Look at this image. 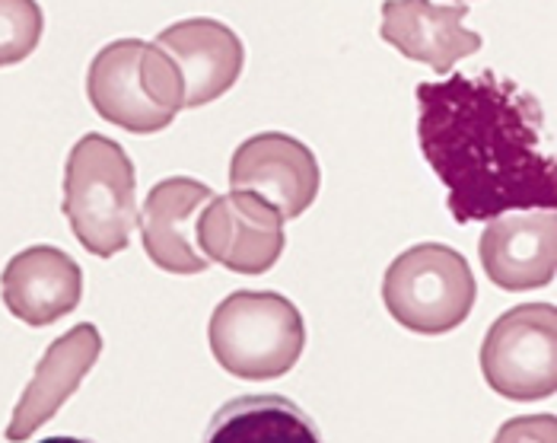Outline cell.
I'll return each instance as SVG.
<instances>
[{
	"instance_id": "obj_1",
	"label": "cell",
	"mask_w": 557,
	"mask_h": 443,
	"mask_svg": "<svg viewBox=\"0 0 557 443\" xmlns=\"http://www.w3.org/2000/svg\"><path fill=\"white\" fill-rule=\"evenodd\" d=\"M418 140L446 185L456 223L516 208H555L557 167L542 102L510 77L481 71L418 87Z\"/></svg>"
},
{
	"instance_id": "obj_2",
	"label": "cell",
	"mask_w": 557,
	"mask_h": 443,
	"mask_svg": "<svg viewBox=\"0 0 557 443\" xmlns=\"http://www.w3.org/2000/svg\"><path fill=\"white\" fill-rule=\"evenodd\" d=\"M134 163L102 134H84L64 170V218L89 256L112 259L128 249L131 233L140 221Z\"/></svg>"
},
{
	"instance_id": "obj_3",
	"label": "cell",
	"mask_w": 557,
	"mask_h": 443,
	"mask_svg": "<svg viewBox=\"0 0 557 443\" xmlns=\"http://www.w3.org/2000/svg\"><path fill=\"white\" fill-rule=\"evenodd\" d=\"M86 96L106 122L131 134L163 132L185 109L178 67L160 45L144 39L106 45L89 64Z\"/></svg>"
},
{
	"instance_id": "obj_4",
	"label": "cell",
	"mask_w": 557,
	"mask_h": 443,
	"mask_svg": "<svg viewBox=\"0 0 557 443\" xmlns=\"http://www.w3.org/2000/svg\"><path fill=\"white\" fill-rule=\"evenodd\" d=\"M208 342L214 360L239 380H277L300 364L306 322L274 291H236L216 304Z\"/></svg>"
},
{
	"instance_id": "obj_5",
	"label": "cell",
	"mask_w": 557,
	"mask_h": 443,
	"mask_svg": "<svg viewBox=\"0 0 557 443\" xmlns=\"http://www.w3.org/2000/svg\"><path fill=\"white\" fill-rule=\"evenodd\" d=\"M478 287L466 256L443 243H421L401 253L383 278L388 316L418 335L459 329L474 307Z\"/></svg>"
},
{
	"instance_id": "obj_6",
	"label": "cell",
	"mask_w": 557,
	"mask_h": 443,
	"mask_svg": "<svg viewBox=\"0 0 557 443\" xmlns=\"http://www.w3.org/2000/svg\"><path fill=\"white\" fill-rule=\"evenodd\" d=\"M481 373L504 399H552L557 390L555 307L522 304L504 312L484 335Z\"/></svg>"
},
{
	"instance_id": "obj_7",
	"label": "cell",
	"mask_w": 557,
	"mask_h": 443,
	"mask_svg": "<svg viewBox=\"0 0 557 443\" xmlns=\"http://www.w3.org/2000/svg\"><path fill=\"white\" fill-rule=\"evenodd\" d=\"M198 246L236 274H264L281 262L287 246L284 218L252 192L214 195L198 218Z\"/></svg>"
},
{
	"instance_id": "obj_8",
	"label": "cell",
	"mask_w": 557,
	"mask_h": 443,
	"mask_svg": "<svg viewBox=\"0 0 557 443\" xmlns=\"http://www.w3.org/2000/svg\"><path fill=\"white\" fill-rule=\"evenodd\" d=\"M319 160L290 134L264 132L243 140L230 160V185L264 198L284 221L302 218L319 195Z\"/></svg>"
},
{
	"instance_id": "obj_9",
	"label": "cell",
	"mask_w": 557,
	"mask_h": 443,
	"mask_svg": "<svg viewBox=\"0 0 557 443\" xmlns=\"http://www.w3.org/2000/svg\"><path fill=\"white\" fill-rule=\"evenodd\" d=\"M478 256L500 291L548 287L557 262L555 208H516L491 218L478 239Z\"/></svg>"
},
{
	"instance_id": "obj_10",
	"label": "cell",
	"mask_w": 557,
	"mask_h": 443,
	"mask_svg": "<svg viewBox=\"0 0 557 443\" xmlns=\"http://www.w3.org/2000/svg\"><path fill=\"white\" fill-rule=\"evenodd\" d=\"M214 188L188 176L157 182L140 208V233L150 262L170 274H201L211 259L198 246V218Z\"/></svg>"
},
{
	"instance_id": "obj_11",
	"label": "cell",
	"mask_w": 557,
	"mask_h": 443,
	"mask_svg": "<svg viewBox=\"0 0 557 443\" xmlns=\"http://www.w3.org/2000/svg\"><path fill=\"white\" fill-rule=\"evenodd\" d=\"M157 45L178 67L185 109H198L230 93L243 74L246 48L239 36L216 20H182L157 36Z\"/></svg>"
},
{
	"instance_id": "obj_12",
	"label": "cell",
	"mask_w": 557,
	"mask_h": 443,
	"mask_svg": "<svg viewBox=\"0 0 557 443\" xmlns=\"http://www.w3.org/2000/svg\"><path fill=\"white\" fill-rule=\"evenodd\" d=\"M99 355H102V335L92 322L74 325L71 332L54 339L39 360L23 399L13 408L7 441H29L42 424H48L61 411V405L81 390L84 377L92 370Z\"/></svg>"
},
{
	"instance_id": "obj_13",
	"label": "cell",
	"mask_w": 557,
	"mask_h": 443,
	"mask_svg": "<svg viewBox=\"0 0 557 443\" xmlns=\"http://www.w3.org/2000/svg\"><path fill=\"white\" fill-rule=\"evenodd\" d=\"M469 7H440L433 0H386L380 36L408 61H421L433 74H449L462 58L481 48V36L466 29Z\"/></svg>"
},
{
	"instance_id": "obj_14",
	"label": "cell",
	"mask_w": 557,
	"mask_h": 443,
	"mask_svg": "<svg viewBox=\"0 0 557 443\" xmlns=\"http://www.w3.org/2000/svg\"><path fill=\"white\" fill-rule=\"evenodd\" d=\"M0 294L20 322L42 329L77 310L84 297V271L54 246H29L7 262Z\"/></svg>"
},
{
	"instance_id": "obj_15",
	"label": "cell",
	"mask_w": 557,
	"mask_h": 443,
	"mask_svg": "<svg viewBox=\"0 0 557 443\" xmlns=\"http://www.w3.org/2000/svg\"><path fill=\"white\" fill-rule=\"evenodd\" d=\"M208 441H319V431L290 399L246 396L216 411Z\"/></svg>"
},
{
	"instance_id": "obj_16",
	"label": "cell",
	"mask_w": 557,
	"mask_h": 443,
	"mask_svg": "<svg viewBox=\"0 0 557 443\" xmlns=\"http://www.w3.org/2000/svg\"><path fill=\"white\" fill-rule=\"evenodd\" d=\"M45 16L36 0H0V67L26 61L42 39Z\"/></svg>"
},
{
	"instance_id": "obj_17",
	"label": "cell",
	"mask_w": 557,
	"mask_h": 443,
	"mask_svg": "<svg viewBox=\"0 0 557 443\" xmlns=\"http://www.w3.org/2000/svg\"><path fill=\"white\" fill-rule=\"evenodd\" d=\"M459 3H466V0H459Z\"/></svg>"
}]
</instances>
